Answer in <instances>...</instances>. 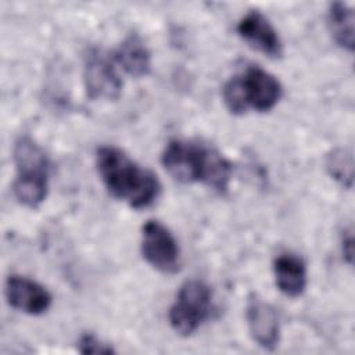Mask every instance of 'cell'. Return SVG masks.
<instances>
[{"label": "cell", "instance_id": "obj_11", "mask_svg": "<svg viewBox=\"0 0 355 355\" xmlns=\"http://www.w3.org/2000/svg\"><path fill=\"white\" fill-rule=\"evenodd\" d=\"M275 282L280 293L287 297H300L306 287V265L295 254L283 252L273 261Z\"/></svg>", "mask_w": 355, "mask_h": 355}, {"label": "cell", "instance_id": "obj_15", "mask_svg": "<svg viewBox=\"0 0 355 355\" xmlns=\"http://www.w3.org/2000/svg\"><path fill=\"white\" fill-rule=\"evenodd\" d=\"M329 175L341 186L351 189L354 183V157L347 148H333L324 161Z\"/></svg>", "mask_w": 355, "mask_h": 355}, {"label": "cell", "instance_id": "obj_5", "mask_svg": "<svg viewBox=\"0 0 355 355\" xmlns=\"http://www.w3.org/2000/svg\"><path fill=\"white\" fill-rule=\"evenodd\" d=\"M141 255L146 262L165 275L180 266V250L172 232L159 220L150 219L141 227Z\"/></svg>", "mask_w": 355, "mask_h": 355}, {"label": "cell", "instance_id": "obj_3", "mask_svg": "<svg viewBox=\"0 0 355 355\" xmlns=\"http://www.w3.org/2000/svg\"><path fill=\"white\" fill-rule=\"evenodd\" d=\"M282 93L277 78L258 65H248L222 86L223 104L233 115H243L248 110L268 112L279 103Z\"/></svg>", "mask_w": 355, "mask_h": 355}, {"label": "cell", "instance_id": "obj_16", "mask_svg": "<svg viewBox=\"0 0 355 355\" xmlns=\"http://www.w3.org/2000/svg\"><path fill=\"white\" fill-rule=\"evenodd\" d=\"M78 351L80 354H112L114 349L93 334H82L78 340Z\"/></svg>", "mask_w": 355, "mask_h": 355}, {"label": "cell", "instance_id": "obj_14", "mask_svg": "<svg viewBox=\"0 0 355 355\" xmlns=\"http://www.w3.org/2000/svg\"><path fill=\"white\" fill-rule=\"evenodd\" d=\"M15 198L28 208H37L49 191V178L18 176L12 183Z\"/></svg>", "mask_w": 355, "mask_h": 355}, {"label": "cell", "instance_id": "obj_7", "mask_svg": "<svg viewBox=\"0 0 355 355\" xmlns=\"http://www.w3.org/2000/svg\"><path fill=\"white\" fill-rule=\"evenodd\" d=\"M237 33L250 47L270 58H279L283 54V43L277 31L258 10L248 11L239 21Z\"/></svg>", "mask_w": 355, "mask_h": 355}, {"label": "cell", "instance_id": "obj_1", "mask_svg": "<svg viewBox=\"0 0 355 355\" xmlns=\"http://www.w3.org/2000/svg\"><path fill=\"white\" fill-rule=\"evenodd\" d=\"M165 171L180 183H202L219 194L229 190L233 166L216 148L191 140H171L161 155Z\"/></svg>", "mask_w": 355, "mask_h": 355}, {"label": "cell", "instance_id": "obj_4", "mask_svg": "<svg viewBox=\"0 0 355 355\" xmlns=\"http://www.w3.org/2000/svg\"><path fill=\"white\" fill-rule=\"evenodd\" d=\"M212 309L211 287L198 279L187 280L180 286L169 308V324L179 336L189 337L211 318Z\"/></svg>", "mask_w": 355, "mask_h": 355}, {"label": "cell", "instance_id": "obj_13", "mask_svg": "<svg viewBox=\"0 0 355 355\" xmlns=\"http://www.w3.org/2000/svg\"><path fill=\"white\" fill-rule=\"evenodd\" d=\"M355 15L352 7L343 1H334L329 6L327 26L334 42L344 50L352 53L355 35H354Z\"/></svg>", "mask_w": 355, "mask_h": 355}, {"label": "cell", "instance_id": "obj_6", "mask_svg": "<svg viewBox=\"0 0 355 355\" xmlns=\"http://www.w3.org/2000/svg\"><path fill=\"white\" fill-rule=\"evenodd\" d=\"M83 83L89 98L107 101L119 98L123 86L111 55L98 49H92L85 55Z\"/></svg>", "mask_w": 355, "mask_h": 355}, {"label": "cell", "instance_id": "obj_12", "mask_svg": "<svg viewBox=\"0 0 355 355\" xmlns=\"http://www.w3.org/2000/svg\"><path fill=\"white\" fill-rule=\"evenodd\" d=\"M17 175L49 178L50 162L44 150L31 137H21L14 146Z\"/></svg>", "mask_w": 355, "mask_h": 355}, {"label": "cell", "instance_id": "obj_2", "mask_svg": "<svg viewBox=\"0 0 355 355\" xmlns=\"http://www.w3.org/2000/svg\"><path fill=\"white\" fill-rule=\"evenodd\" d=\"M96 166L107 191L130 208H147L158 198L161 184L157 176L121 148L100 147L96 153Z\"/></svg>", "mask_w": 355, "mask_h": 355}, {"label": "cell", "instance_id": "obj_17", "mask_svg": "<svg viewBox=\"0 0 355 355\" xmlns=\"http://www.w3.org/2000/svg\"><path fill=\"white\" fill-rule=\"evenodd\" d=\"M341 252L343 258L347 261L348 265H352L354 261V236L352 230H345L341 237Z\"/></svg>", "mask_w": 355, "mask_h": 355}, {"label": "cell", "instance_id": "obj_10", "mask_svg": "<svg viewBox=\"0 0 355 355\" xmlns=\"http://www.w3.org/2000/svg\"><path fill=\"white\" fill-rule=\"evenodd\" d=\"M111 58L132 78H143L151 71V53L136 33L126 36L112 51Z\"/></svg>", "mask_w": 355, "mask_h": 355}, {"label": "cell", "instance_id": "obj_9", "mask_svg": "<svg viewBox=\"0 0 355 355\" xmlns=\"http://www.w3.org/2000/svg\"><path fill=\"white\" fill-rule=\"evenodd\" d=\"M245 319L252 340L261 348L273 351L280 340L279 318L275 308L252 294L245 305Z\"/></svg>", "mask_w": 355, "mask_h": 355}, {"label": "cell", "instance_id": "obj_8", "mask_svg": "<svg viewBox=\"0 0 355 355\" xmlns=\"http://www.w3.org/2000/svg\"><path fill=\"white\" fill-rule=\"evenodd\" d=\"M7 302L28 315H42L51 306V294L40 283L19 275H11L6 280Z\"/></svg>", "mask_w": 355, "mask_h": 355}]
</instances>
